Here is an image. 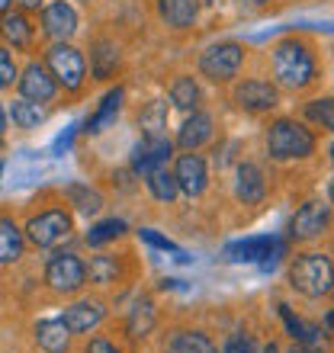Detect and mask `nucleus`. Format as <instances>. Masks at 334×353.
<instances>
[{
  "label": "nucleus",
  "instance_id": "22",
  "mask_svg": "<svg viewBox=\"0 0 334 353\" xmlns=\"http://www.w3.org/2000/svg\"><path fill=\"white\" fill-rule=\"evenodd\" d=\"M155 321H158V312H155V302L148 296H141L132 302L129 315H126V334L129 337H148L155 331Z\"/></svg>",
  "mask_w": 334,
  "mask_h": 353
},
{
  "label": "nucleus",
  "instance_id": "25",
  "mask_svg": "<svg viewBox=\"0 0 334 353\" xmlns=\"http://www.w3.org/2000/svg\"><path fill=\"white\" fill-rule=\"evenodd\" d=\"M139 129L145 139H167V103L151 100L139 112Z\"/></svg>",
  "mask_w": 334,
  "mask_h": 353
},
{
  "label": "nucleus",
  "instance_id": "5",
  "mask_svg": "<svg viewBox=\"0 0 334 353\" xmlns=\"http://www.w3.org/2000/svg\"><path fill=\"white\" fill-rule=\"evenodd\" d=\"M71 228H75V222L65 209H46V212L32 215L23 232H26V241L32 248H58L65 238H71Z\"/></svg>",
  "mask_w": 334,
  "mask_h": 353
},
{
  "label": "nucleus",
  "instance_id": "47",
  "mask_svg": "<svg viewBox=\"0 0 334 353\" xmlns=\"http://www.w3.org/2000/svg\"><path fill=\"white\" fill-rule=\"evenodd\" d=\"M0 174H3V164H0Z\"/></svg>",
  "mask_w": 334,
  "mask_h": 353
},
{
  "label": "nucleus",
  "instance_id": "39",
  "mask_svg": "<svg viewBox=\"0 0 334 353\" xmlns=\"http://www.w3.org/2000/svg\"><path fill=\"white\" fill-rule=\"evenodd\" d=\"M19 7L23 10H39V7H46V0H19Z\"/></svg>",
  "mask_w": 334,
  "mask_h": 353
},
{
  "label": "nucleus",
  "instance_id": "45",
  "mask_svg": "<svg viewBox=\"0 0 334 353\" xmlns=\"http://www.w3.org/2000/svg\"><path fill=\"white\" fill-rule=\"evenodd\" d=\"M254 3H267V0H254Z\"/></svg>",
  "mask_w": 334,
  "mask_h": 353
},
{
  "label": "nucleus",
  "instance_id": "19",
  "mask_svg": "<svg viewBox=\"0 0 334 353\" xmlns=\"http://www.w3.org/2000/svg\"><path fill=\"white\" fill-rule=\"evenodd\" d=\"M26 251V232L10 215H0V267H13Z\"/></svg>",
  "mask_w": 334,
  "mask_h": 353
},
{
  "label": "nucleus",
  "instance_id": "17",
  "mask_svg": "<svg viewBox=\"0 0 334 353\" xmlns=\"http://www.w3.org/2000/svg\"><path fill=\"white\" fill-rule=\"evenodd\" d=\"M32 337H36L39 350L46 353H65L68 347H71V331H68V325L61 321V318H42V321H36V327H32Z\"/></svg>",
  "mask_w": 334,
  "mask_h": 353
},
{
  "label": "nucleus",
  "instance_id": "46",
  "mask_svg": "<svg viewBox=\"0 0 334 353\" xmlns=\"http://www.w3.org/2000/svg\"><path fill=\"white\" fill-rule=\"evenodd\" d=\"M331 158H334V145H331Z\"/></svg>",
  "mask_w": 334,
  "mask_h": 353
},
{
  "label": "nucleus",
  "instance_id": "42",
  "mask_svg": "<svg viewBox=\"0 0 334 353\" xmlns=\"http://www.w3.org/2000/svg\"><path fill=\"white\" fill-rule=\"evenodd\" d=\"M10 3H13V0H0V13H10Z\"/></svg>",
  "mask_w": 334,
  "mask_h": 353
},
{
  "label": "nucleus",
  "instance_id": "14",
  "mask_svg": "<svg viewBox=\"0 0 334 353\" xmlns=\"http://www.w3.org/2000/svg\"><path fill=\"white\" fill-rule=\"evenodd\" d=\"M42 32L55 42H65L77 32V13L65 0H52L42 7Z\"/></svg>",
  "mask_w": 334,
  "mask_h": 353
},
{
  "label": "nucleus",
  "instance_id": "7",
  "mask_svg": "<svg viewBox=\"0 0 334 353\" xmlns=\"http://www.w3.org/2000/svg\"><path fill=\"white\" fill-rule=\"evenodd\" d=\"M46 286L58 296H75L87 286V263L77 254H55L46 263Z\"/></svg>",
  "mask_w": 334,
  "mask_h": 353
},
{
  "label": "nucleus",
  "instance_id": "30",
  "mask_svg": "<svg viewBox=\"0 0 334 353\" xmlns=\"http://www.w3.org/2000/svg\"><path fill=\"white\" fill-rule=\"evenodd\" d=\"M126 232H129V225L122 222V219H106V222L90 225V232L84 234V241L90 244V248H100V244H110L116 238H122Z\"/></svg>",
  "mask_w": 334,
  "mask_h": 353
},
{
  "label": "nucleus",
  "instance_id": "31",
  "mask_svg": "<svg viewBox=\"0 0 334 353\" xmlns=\"http://www.w3.org/2000/svg\"><path fill=\"white\" fill-rule=\"evenodd\" d=\"M145 180H148V190H151V196H155L158 203H174L177 193H180V186H177V176L170 174L167 168L155 170V174L145 176Z\"/></svg>",
  "mask_w": 334,
  "mask_h": 353
},
{
  "label": "nucleus",
  "instance_id": "36",
  "mask_svg": "<svg viewBox=\"0 0 334 353\" xmlns=\"http://www.w3.org/2000/svg\"><path fill=\"white\" fill-rule=\"evenodd\" d=\"M225 353H260L257 347H254V341L244 334H235L228 337V344H225Z\"/></svg>",
  "mask_w": 334,
  "mask_h": 353
},
{
  "label": "nucleus",
  "instance_id": "4",
  "mask_svg": "<svg viewBox=\"0 0 334 353\" xmlns=\"http://www.w3.org/2000/svg\"><path fill=\"white\" fill-rule=\"evenodd\" d=\"M46 68L52 71V77L58 81V87H65L68 93H77L87 81V65H84V55L75 46L68 42H55V46L46 52Z\"/></svg>",
  "mask_w": 334,
  "mask_h": 353
},
{
  "label": "nucleus",
  "instance_id": "9",
  "mask_svg": "<svg viewBox=\"0 0 334 353\" xmlns=\"http://www.w3.org/2000/svg\"><path fill=\"white\" fill-rule=\"evenodd\" d=\"M232 100L238 103V110L250 112V116H260V112L273 110V106L279 103V97H277V87L273 84L260 81V77H250V81H244V84L235 87Z\"/></svg>",
  "mask_w": 334,
  "mask_h": 353
},
{
  "label": "nucleus",
  "instance_id": "48",
  "mask_svg": "<svg viewBox=\"0 0 334 353\" xmlns=\"http://www.w3.org/2000/svg\"><path fill=\"white\" fill-rule=\"evenodd\" d=\"M209 3H213V0H209Z\"/></svg>",
  "mask_w": 334,
  "mask_h": 353
},
{
  "label": "nucleus",
  "instance_id": "40",
  "mask_svg": "<svg viewBox=\"0 0 334 353\" xmlns=\"http://www.w3.org/2000/svg\"><path fill=\"white\" fill-rule=\"evenodd\" d=\"M3 132H7V110L0 106V139H3Z\"/></svg>",
  "mask_w": 334,
  "mask_h": 353
},
{
  "label": "nucleus",
  "instance_id": "34",
  "mask_svg": "<svg viewBox=\"0 0 334 353\" xmlns=\"http://www.w3.org/2000/svg\"><path fill=\"white\" fill-rule=\"evenodd\" d=\"M139 238L145 244H151V248H158V251H164V254H174V261H180V263H186L190 261V257H186V251H180V248H177L174 241H170V238H164V234H158L155 232V228H141L139 232Z\"/></svg>",
  "mask_w": 334,
  "mask_h": 353
},
{
  "label": "nucleus",
  "instance_id": "26",
  "mask_svg": "<svg viewBox=\"0 0 334 353\" xmlns=\"http://www.w3.org/2000/svg\"><path fill=\"white\" fill-rule=\"evenodd\" d=\"M199 100H203V93H199V84H196L193 77L180 74L174 84H170V103H174L177 110L196 112L199 110Z\"/></svg>",
  "mask_w": 334,
  "mask_h": 353
},
{
  "label": "nucleus",
  "instance_id": "43",
  "mask_svg": "<svg viewBox=\"0 0 334 353\" xmlns=\"http://www.w3.org/2000/svg\"><path fill=\"white\" fill-rule=\"evenodd\" d=\"M260 353H279V347H277V344H267V347H264V350H260Z\"/></svg>",
  "mask_w": 334,
  "mask_h": 353
},
{
  "label": "nucleus",
  "instance_id": "44",
  "mask_svg": "<svg viewBox=\"0 0 334 353\" xmlns=\"http://www.w3.org/2000/svg\"><path fill=\"white\" fill-rule=\"evenodd\" d=\"M328 199L334 203V176H331V183H328Z\"/></svg>",
  "mask_w": 334,
  "mask_h": 353
},
{
  "label": "nucleus",
  "instance_id": "33",
  "mask_svg": "<svg viewBox=\"0 0 334 353\" xmlns=\"http://www.w3.org/2000/svg\"><path fill=\"white\" fill-rule=\"evenodd\" d=\"M306 116L315 122V125L334 132V100H328V97H322V100H312L306 106Z\"/></svg>",
  "mask_w": 334,
  "mask_h": 353
},
{
  "label": "nucleus",
  "instance_id": "11",
  "mask_svg": "<svg viewBox=\"0 0 334 353\" xmlns=\"http://www.w3.org/2000/svg\"><path fill=\"white\" fill-rule=\"evenodd\" d=\"M283 251L279 248L277 238H270V234H260V238H244V241H232L225 248V257L235 263H264L273 261L277 254Z\"/></svg>",
  "mask_w": 334,
  "mask_h": 353
},
{
  "label": "nucleus",
  "instance_id": "13",
  "mask_svg": "<svg viewBox=\"0 0 334 353\" xmlns=\"http://www.w3.org/2000/svg\"><path fill=\"white\" fill-rule=\"evenodd\" d=\"M174 176H177V186L184 196H203L206 183H209V170H206V161L196 154V151H186L177 158V168H174Z\"/></svg>",
  "mask_w": 334,
  "mask_h": 353
},
{
  "label": "nucleus",
  "instance_id": "21",
  "mask_svg": "<svg viewBox=\"0 0 334 353\" xmlns=\"http://www.w3.org/2000/svg\"><path fill=\"white\" fill-rule=\"evenodd\" d=\"M158 17L170 29H186L199 17V0H158Z\"/></svg>",
  "mask_w": 334,
  "mask_h": 353
},
{
  "label": "nucleus",
  "instance_id": "1",
  "mask_svg": "<svg viewBox=\"0 0 334 353\" xmlns=\"http://www.w3.org/2000/svg\"><path fill=\"white\" fill-rule=\"evenodd\" d=\"M315 55L306 42L299 39H283L273 46V81L286 90H302L315 81Z\"/></svg>",
  "mask_w": 334,
  "mask_h": 353
},
{
  "label": "nucleus",
  "instance_id": "10",
  "mask_svg": "<svg viewBox=\"0 0 334 353\" xmlns=\"http://www.w3.org/2000/svg\"><path fill=\"white\" fill-rule=\"evenodd\" d=\"M328 219H331V212H328L325 203H315V199H312V203L299 205V212L289 219V238H296V241H312L318 234H325Z\"/></svg>",
  "mask_w": 334,
  "mask_h": 353
},
{
  "label": "nucleus",
  "instance_id": "6",
  "mask_svg": "<svg viewBox=\"0 0 334 353\" xmlns=\"http://www.w3.org/2000/svg\"><path fill=\"white\" fill-rule=\"evenodd\" d=\"M242 65H244V48L238 42H219V46H209L199 55V71L213 84H228L232 77H238Z\"/></svg>",
  "mask_w": 334,
  "mask_h": 353
},
{
  "label": "nucleus",
  "instance_id": "29",
  "mask_svg": "<svg viewBox=\"0 0 334 353\" xmlns=\"http://www.w3.org/2000/svg\"><path fill=\"white\" fill-rule=\"evenodd\" d=\"M122 273L119 261L116 257H110V254H97V257H90V263H87V279L90 283H97V286H106V283H116Z\"/></svg>",
  "mask_w": 334,
  "mask_h": 353
},
{
  "label": "nucleus",
  "instance_id": "41",
  "mask_svg": "<svg viewBox=\"0 0 334 353\" xmlns=\"http://www.w3.org/2000/svg\"><path fill=\"white\" fill-rule=\"evenodd\" d=\"M325 325L334 331V308H331V312H328V315H325Z\"/></svg>",
  "mask_w": 334,
  "mask_h": 353
},
{
  "label": "nucleus",
  "instance_id": "16",
  "mask_svg": "<svg viewBox=\"0 0 334 353\" xmlns=\"http://www.w3.org/2000/svg\"><path fill=\"white\" fill-rule=\"evenodd\" d=\"M235 196L244 205H257L267 196V183H264V174H260L257 164H250V161L238 164V170H235Z\"/></svg>",
  "mask_w": 334,
  "mask_h": 353
},
{
  "label": "nucleus",
  "instance_id": "37",
  "mask_svg": "<svg viewBox=\"0 0 334 353\" xmlns=\"http://www.w3.org/2000/svg\"><path fill=\"white\" fill-rule=\"evenodd\" d=\"M84 353H122V347H116L112 341H106V337H93Z\"/></svg>",
  "mask_w": 334,
  "mask_h": 353
},
{
  "label": "nucleus",
  "instance_id": "23",
  "mask_svg": "<svg viewBox=\"0 0 334 353\" xmlns=\"http://www.w3.org/2000/svg\"><path fill=\"white\" fill-rule=\"evenodd\" d=\"M0 36L7 39L13 48H19V52H29L32 48V23H29L26 13H3V23H0Z\"/></svg>",
  "mask_w": 334,
  "mask_h": 353
},
{
  "label": "nucleus",
  "instance_id": "27",
  "mask_svg": "<svg viewBox=\"0 0 334 353\" xmlns=\"http://www.w3.org/2000/svg\"><path fill=\"white\" fill-rule=\"evenodd\" d=\"M167 353H215V344L203 331H177L167 341Z\"/></svg>",
  "mask_w": 334,
  "mask_h": 353
},
{
  "label": "nucleus",
  "instance_id": "28",
  "mask_svg": "<svg viewBox=\"0 0 334 353\" xmlns=\"http://www.w3.org/2000/svg\"><path fill=\"white\" fill-rule=\"evenodd\" d=\"M10 119H13L17 129H39L46 122V110L39 103L26 100V97H17V100L10 103Z\"/></svg>",
  "mask_w": 334,
  "mask_h": 353
},
{
  "label": "nucleus",
  "instance_id": "35",
  "mask_svg": "<svg viewBox=\"0 0 334 353\" xmlns=\"http://www.w3.org/2000/svg\"><path fill=\"white\" fill-rule=\"evenodd\" d=\"M19 81V68L13 61L7 48H0V90H10V87Z\"/></svg>",
  "mask_w": 334,
  "mask_h": 353
},
{
  "label": "nucleus",
  "instance_id": "12",
  "mask_svg": "<svg viewBox=\"0 0 334 353\" xmlns=\"http://www.w3.org/2000/svg\"><path fill=\"white\" fill-rule=\"evenodd\" d=\"M174 145L167 139H141V145H135L132 151V174L135 176H151L155 170L167 168Z\"/></svg>",
  "mask_w": 334,
  "mask_h": 353
},
{
  "label": "nucleus",
  "instance_id": "3",
  "mask_svg": "<svg viewBox=\"0 0 334 353\" xmlns=\"http://www.w3.org/2000/svg\"><path fill=\"white\" fill-rule=\"evenodd\" d=\"M289 286L308 299H322L334 289V263L325 254H302L289 267Z\"/></svg>",
  "mask_w": 334,
  "mask_h": 353
},
{
  "label": "nucleus",
  "instance_id": "32",
  "mask_svg": "<svg viewBox=\"0 0 334 353\" xmlns=\"http://www.w3.org/2000/svg\"><path fill=\"white\" fill-rule=\"evenodd\" d=\"M65 196L77 205V209H81L84 215H97L103 209V196L97 193V190H90L87 183H71L65 190Z\"/></svg>",
  "mask_w": 334,
  "mask_h": 353
},
{
  "label": "nucleus",
  "instance_id": "15",
  "mask_svg": "<svg viewBox=\"0 0 334 353\" xmlns=\"http://www.w3.org/2000/svg\"><path fill=\"white\" fill-rule=\"evenodd\" d=\"M106 318V308H103L100 299H81L75 305H68L61 312V321L68 325L71 334H87L93 327H100V321Z\"/></svg>",
  "mask_w": 334,
  "mask_h": 353
},
{
  "label": "nucleus",
  "instance_id": "8",
  "mask_svg": "<svg viewBox=\"0 0 334 353\" xmlns=\"http://www.w3.org/2000/svg\"><path fill=\"white\" fill-rule=\"evenodd\" d=\"M17 87H19V97H26V100L39 103V106H42V103H52L58 93V81L52 77V71H48L46 65H39V61H29V65L23 68Z\"/></svg>",
  "mask_w": 334,
  "mask_h": 353
},
{
  "label": "nucleus",
  "instance_id": "2",
  "mask_svg": "<svg viewBox=\"0 0 334 353\" xmlns=\"http://www.w3.org/2000/svg\"><path fill=\"white\" fill-rule=\"evenodd\" d=\"M315 151V135L296 119H277L267 129V154L273 161H302Z\"/></svg>",
  "mask_w": 334,
  "mask_h": 353
},
{
  "label": "nucleus",
  "instance_id": "20",
  "mask_svg": "<svg viewBox=\"0 0 334 353\" xmlns=\"http://www.w3.org/2000/svg\"><path fill=\"white\" fill-rule=\"evenodd\" d=\"M122 97H126V90L122 87H112L106 97L100 100V106L87 116V122H84V132L87 135H100L110 122H116V116H119V106H122Z\"/></svg>",
  "mask_w": 334,
  "mask_h": 353
},
{
  "label": "nucleus",
  "instance_id": "38",
  "mask_svg": "<svg viewBox=\"0 0 334 353\" xmlns=\"http://www.w3.org/2000/svg\"><path fill=\"white\" fill-rule=\"evenodd\" d=\"M75 129H77V125H71L68 132H61V135H58L55 145H52V154H65V151L71 148V141H75Z\"/></svg>",
  "mask_w": 334,
  "mask_h": 353
},
{
  "label": "nucleus",
  "instance_id": "18",
  "mask_svg": "<svg viewBox=\"0 0 334 353\" xmlns=\"http://www.w3.org/2000/svg\"><path fill=\"white\" fill-rule=\"evenodd\" d=\"M209 139H213V116L203 110L190 112V119L180 125V132H177V145L184 151H199Z\"/></svg>",
  "mask_w": 334,
  "mask_h": 353
},
{
  "label": "nucleus",
  "instance_id": "24",
  "mask_svg": "<svg viewBox=\"0 0 334 353\" xmlns=\"http://www.w3.org/2000/svg\"><path fill=\"white\" fill-rule=\"evenodd\" d=\"M116 68H119V48H116V42H110V39L93 42V48H90L93 77H97V81H106V77L116 74Z\"/></svg>",
  "mask_w": 334,
  "mask_h": 353
}]
</instances>
